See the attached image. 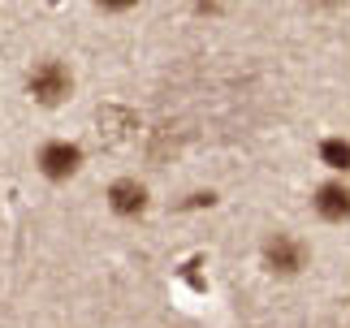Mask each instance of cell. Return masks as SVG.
I'll return each mask as SVG.
<instances>
[{"mask_svg":"<svg viewBox=\"0 0 350 328\" xmlns=\"http://www.w3.org/2000/svg\"><path fill=\"white\" fill-rule=\"evenodd\" d=\"M260 264H264V272H273L281 281L303 277V268L312 264V246L299 234H290V229H273V234L260 242Z\"/></svg>","mask_w":350,"mask_h":328,"instance_id":"6da1fadb","label":"cell"},{"mask_svg":"<svg viewBox=\"0 0 350 328\" xmlns=\"http://www.w3.org/2000/svg\"><path fill=\"white\" fill-rule=\"evenodd\" d=\"M312 212L325 225H350V182L346 177H325L312 190Z\"/></svg>","mask_w":350,"mask_h":328,"instance_id":"5b68a950","label":"cell"},{"mask_svg":"<svg viewBox=\"0 0 350 328\" xmlns=\"http://www.w3.org/2000/svg\"><path fill=\"white\" fill-rule=\"evenodd\" d=\"M83 164H87V152H83V143H74V139H48V143H39V152H35V169L57 186L74 182V177L83 173Z\"/></svg>","mask_w":350,"mask_h":328,"instance_id":"3957f363","label":"cell"},{"mask_svg":"<svg viewBox=\"0 0 350 328\" xmlns=\"http://www.w3.org/2000/svg\"><path fill=\"white\" fill-rule=\"evenodd\" d=\"M104 203H109V212L117 221H143V216L152 212V190H147V182H139V177H117V182H109V190H104Z\"/></svg>","mask_w":350,"mask_h":328,"instance_id":"277c9868","label":"cell"},{"mask_svg":"<svg viewBox=\"0 0 350 328\" xmlns=\"http://www.w3.org/2000/svg\"><path fill=\"white\" fill-rule=\"evenodd\" d=\"M316 160L325 164L329 177H346V182H350V139H346V134H329V139H320Z\"/></svg>","mask_w":350,"mask_h":328,"instance_id":"8992f818","label":"cell"},{"mask_svg":"<svg viewBox=\"0 0 350 328\" xmlns=\"http://www.w3.org/2000/svg\"><path fill=\"white\" fill-rule=\"evenodd\" d=\"M212 203H217V195H212V190H195V195H186L182 208H212Z\"/></svg>","mask_w":350,"mask_h":328,"instance_id":"52a82bcc","label":"cell"},{"mask_svg":"<svg viewBox=\"0 0 350 328\" xmlns=\"http://www.w3.org/2000/svg\"><path fill=\"white\" fill-rule=\"evenodd\" d=\"M26 95L39 108H61L74 95V70L61 57H44L26 70Z\"/></svg>","mask_w":350,"mask_h":328,"instance_id":"7a4b0ae2","label":"cell"}]
</instances>
